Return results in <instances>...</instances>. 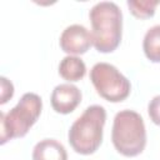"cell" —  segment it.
<instances>
[{
    "mask_svg": "<svg viewBox=\"0 0 160 160\" xmlns=\"http://www.w3.org/2000/svg\"><path fill=\"white\" fill-rule=\"evenodd\" d=\"M32 160H68V152L58 140L42 139L32 149Z\"/></svg>",
    "mask_w": 160,
    "mask_h": 160,
    "instance_id": "cell-8",
    "label": "cell"
},
{
    "mask_svg": "<svg viewBox=\"0 0 160 160\" xmlns=\"http://www.w3.org/2000/svg\"><path fill=\"white\" fill-rule=\"evenodd\" d=\"M59 44L64 52L76 56L85 54L91 48L92 36L84 25L72 24L61 32Z\"/></svg>",
    "mask_w": 160,
    "mask_h": 160,
    "instance_id": "cell-6",
    "label": "cell"
},
{
    "mask_svg": "<svg viewBox=\"0 0 160 160\" xmlns=\"http://www.w3.org/2000/svg\"><path fill=\"white\" fill-rule=\"evenodd\" d=\"M111 141L115 150L126 158L140 155L146 146V130L141 115L129 109L119 111L112 122Z\"/></svg>",
    "mask_w": 160,
    "mask_h": 160,
    "instance_id": "cell-3",
    "label": "cell"
},
{
    "mask_svg": "<svg viewBox=\"0 0 160 160\" xmlns=\"http://www.w3.org/2000/svg\"><path fill=\"white\" fill-rule=\"evenodd\" d=\"M148 112L150 120L155 125L160 126V95H156L150 100L148 105Z\"/></svg>",
    "mask_w": 160,
    "mask_h": 160,
    "instance_id": "cell-12",
    "label": "cell"
},
{
    "mask_svg": "<svg viewBox=\"0 0 160 160\" xmlns=\"http://www.w3.org/2000/svg\"><path fill=\"white\" fill-rule=\"evenodd\" d=\"M142 50L151 62H160V24L151 26L145 32Z\"/></svg>",
    "mask_w": 160,
    "mask_h": 160,
    "instance_id": "cell-10",
    "label": "cell"
},
{
    "mask_svg": "<svg viewBox=\"0 0 160 160\" xmlns=\"http://www.w3.org/2000/svg\"><path fill=\"white\" fill-rule=\"evenodd\" d=\"M106 110L101 105H90L72 122L68 132L71 148L81 155L94 154L102 142Z\"/></svg>",
    "mask_w": 160,
    "mask_h": 160,
    "instance_id": "cell-2",
    "label": "cell"
},
{
    "mask_svg": "<svg viewBox=\"0 0 160 160\" xmlns=\"http://www.w3.org/2000/svg\"><path fill=\"white\" fill-rule=\"evenodd\" d=\"M94 48L102 54L118 49L122 35V14L112 1L96 2L89 12Z\"/></svg>",
    "mask_w": 160,
    "mask_h": 160,
    "instance_id": "cell-1",
    "label": "cell"
},
{
    "mask_svg": "<svg viewBox=\"0 0 160 160\" xmlns=\"http://www.w3.org/2000/svg\"><path fill=\"white\" fill-rule=\"evenodd\" d=\"M81 91L78 86L65 82L56 85L51 92L50 102L52 109L59 114H70L81 102Z\"/></svg>",
    "mask_w": 160,
    "mask_h": 160,
    "instance_id": "cell-7",
    "label": "cell"
},
{
    "mask_svg": "<svg viewBox=\"0 0 160 160\" xmlns=\"http://www.w3.org/2000/svg\"><path fill=\"white\" fill-rule=\"evenodd\" d=\"M41 109V98L35 92H25L11 110H9L6 114L0 112V144L4 145L9 140L24 138L31 126L38 121Z\"/></svg>",
    "mask_w": 160,
    "mask_h": 160,
    "instance_id": "cell-4",
    "label": "cell"
},
{
    "mask_svg": "<svg viewBox=\"0 0 160 160\" xmlns=\"http://www.w3.org/2000/svg\"><path fill=\"white\" fill-rule=\"evenodd\" d=\"M90 80L96 92L110 102L125 100L131 91L128 78L109 62H96L90 70Z\"/></svg>",
    "mask_w": 160,
    "mask_h": 160,
    "instance_id": "cell-5",
    "label": "cell"
},
{
    "mask_svg": "<svg viewBox=\"0 0 160 160\" xmlns=\"http://www.w3.org/2000/svg\"><path fill=\"white\" fill-rule=\"evenodd\" d=\"M159 4V0H128L126 2L130 12L138 19L152 18Z\"/></svg>",
    "mask_w": 160,
    "mask_h": 160,
    "instance_id": "cell-11",
    "label": "cell"
},
{
    "mask_svg": "<svg viewBox=\"0 0 160 160\" xmlns=\"http://www.w3.org/2000/svg\"><path fill=\"white\" fill-rule=\"evenodd\" d=\"M59 74L62 79L68 80L69 82L79 81L86 74L85 62L78 56L68 55L59 64Z\"/></svg>",
    "mask_w": 160,
    "mask_h": 160,
    "instance_id": "cell-9",
    "label": "cell"
},
{
    "mask_svg": "<svg viewBox=\"0 0 160 160\" xmlns=\"http://www.w3.org/2000/svg\"><path fill=\"white\" fill-rule=\"evenodd\" d=\"M0 84H1V92H0V104L8 102L12 95H14V85L10 80H8L5 76L0 78Z\"/></svg>",
    "mask_w": 160,
    "mask_h": 160,
    "instance_id": "cell-13",
    "label": "cell"
}]
</instances>
